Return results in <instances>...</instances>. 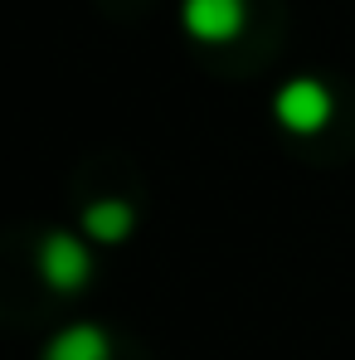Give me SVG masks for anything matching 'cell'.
Returning a JSON list of instances; mask_svg holds the SVG:
<instances>
[{
	"label": "cell",
	"mask_w": 355,
	"mask_h": 360,
	"mask_svg": "<svg viewBox=\"0 0 355 360\" xmlns=\"http://www.w3.org/2000/svg\"><path fill=\"white\" fill-rule=\"evenodd\" d=\"M331 112H336V98L321 78H288L273 98V117L292 136H316L331 122Z\"/></svg>",
	"instance_id": "obj_1"
},
{
	"label": "cell",
	"mask_w": 355,
	"mask_h": 360,
	"mask_svg": "<svg viewBox=\"0 0 355 360\" xmlns=\"http://www.w3.org/2000/svg\"><path fill=\"white\" fill-rule=\"evenodd\" d=\"M83 239H88V234H83ZM83 239L68 234V229H49V234L39 239L34 263H39V278H44L54 292H78V288H88V278H93V253H88Z\"/></svg>",
	"instance_id": "obj_2"
},
{
	"label": "cell",
	"mask_w": 355,
	"mask_h": 360,
	"mask_svg": "<svg viewBox=\"0 0 355 360\" xmlns=\"http://www.w3.org/2000/svg\"><path fill=\"white\" fill-rule=\"evenodd\" d=\"M180 25L200 44H229L248 25V0H180Z\"/></svg>",
	"instance_id": "obj_3"
},
{
	"label": "cell",
	"mask_w": 355,
	"mask_h": 360,
	"mask_svg": "<svg viewBox=\"0 0 355 360\" xmlns=\"http://www.w3.org/2000/svg\"><path fill=\"white\" fill-rule=\"evenodd\" d=\"M44 360H112V341H108L103 326L78 321V326H63L44 346Z\"/></svg>",
	"instance_id": "obj_4"
},
{
	"label": "cell",
	"mask_w": 355,
	"mask_h": 360,
	"mask_svg": "<svg viewBox=\"0 0 355 360\" xmlns=\"http://www.w3.org/2000/svg\"><path fill=\"white\" fill-rule=\"evenodd\" d=\"M136 229V210L127 200H93L83 210V234L93 243H127Z\"/></svg>",
	"instance_id": "obj_5"
}]
</instances>
